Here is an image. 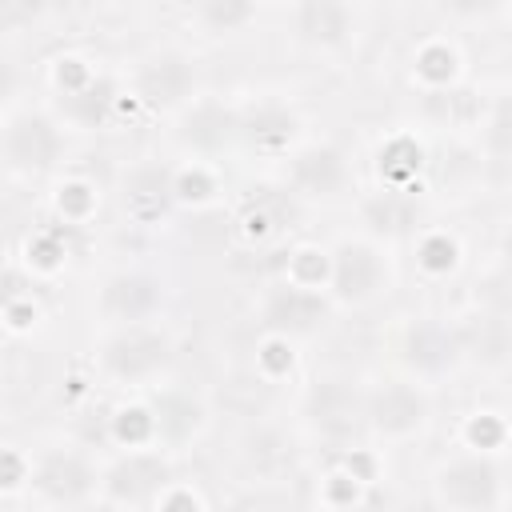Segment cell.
Segmentation results:
<instances>
[{"label":"cell","instance_id":"obj_23","mask_svg":"<svg viewBox=\"0 0 512 512\" xmlns=\"http://www.w3.org/2000/svg\"><path fill=\"white\" fill-rule=\"evenodd\" d=\"M0 4H4V20H8V24H16V20L32 16L40 0H0Z\"/></svg>","mask_w":512,"mask_h":512},{"label":"cell","instance_id":"obj_8","mask_svg":"<svg viewBox=\"0 0 512 512\" xmlns=\"http://www.w3.org/2000/svg\"><path fill=\"white\" fill-rule=\"evenodd\" d=\"M300 32L308 40H320V44H332L348 32V12L340 0H304L300 4Z\"/></svg>","mask_w":512,"mask_h":512},{"label":"cell","instance_id":"obj_24","mask_svg":"<svg viewBox=\"0 0 512 512\" xmlns=\"http://www.w3.org/2000/svg\"><path fill=\"white\" fill-rule=\"evenodd\" d=\"M500 436V428L492 424V420H484V424H472V440H480V444H492Z\"/></svg>","mask_w":512,"mask_h":512},{"label":"cell","instance_id":"obj_22","mask_svg":"<svg viewBox=\"0 0 512 512\" xmlns=\"http://www.w3.org/2000/svg\"><path fill=\"white\" fill-rule=\"evenodd\" d=\"M424 260H428L432 268H444V264H452V244H448V240H432V244L424 248Z\"/></svg>","mask_w":512,"mask_h":512},{"label":"cell","instance_id":"obj_7","mask_svg":"<svg viewBox=\"0 0 512 512\" xmlns=\"http://www.w3.org/2000/svg\"><path fill=\"white\" fill-rule=\"evenodd\" d=\"M164 464L160 460H152V456H132V460H124L116 472H112V496H120V500H144L156 484H164Z\"/></svg>","mask_w":512,"mask_h":512},{"label":"cell","instance_id":"obj_17","mask_svg":"<svg viewBox=\"0 0 512 512\" xmlns=\"http://www.w3.org/2000/svg\"><path fill=\"white\" fill-rule=\"evenodd\" d=\"M288 128H292V120H288L284 112H276V108H268V112H260V116L252 120V136H256V140H284Z\"/></svg>","mask_w":512,"mask_h":512},{"label":"cell","instance_id":"obj_16","mask_svg":"<svg viewBox=\"0 0 512 512\" xmlns=\"http://www.w3.org/2000/svg\"><path fill=\"white\" fill-rule=\"evenodd\" d=\"M368 216L376 220V228H388V232H400L404 224H412V208L404 200H376L368 204Z\"/></svg>","mask_w":512,"mask_h":512},{"label":"cell","instance_id":"obj_14","mask_svg":"<svg viewBox=\"0 0 512 512\" xmlns=\"http://www.w3.org/2000/svg\"><path fill=\"white\" fill-rule=\"evenodd\" d=\"M200 12L212 28H236L248 20L252 0H200Z\"/></svg>","mask_w":512,"mask_h":512},{"label":"cell","instance_id":"obj_1","mask_svg":"<svg viewBox=\"0 0 512 512\" xmlns=\"http://www.w3.org/2000/svg\"><path fill=\"white\" fill-rule=\"evenodd\" d=\"M164 356H168V344L156 332H128V336L112 340V348H108V364L120 376H144V372L160 368Z\"/></svg>","mask_w":512,"mask_h":512},{"label":"cell","instance_id":"obj_21","mask_svg":"<svg viewBox=\"0 0 512 512\" xmlns=\"http://www.w3.org/2000/svg\"><path fill=\"white\" fill-rule=\"evenodd\" d=\"M424 72H428V76H448V72H452V56H448L444 48L424 52Z\"/></svg>","mask_w":512,"mask_h":512},{"label":"cell","instance_id":"obj_4","mask_svg":"<svg viewBox=\"0 0 512 512\" xmlns=\"http://www.w3.org/2000/svg\"><path fill=\"white\" fill-rule=\"evenodd\" d=\"M188 84H192V72H188V64L176 60V56H164V60L148 64L144 76H140V92H144L148 100H156V104L180 100V96L188 92Z\"/></svg>","mask_w":512,"mask_h":512},{"label":"cell","instance_id":"obj_15","mask_svg":"<svg viewBox=\"0 0 512 512\" xmlns=\"http://www.w3.org/2000/svg\"><path fill=\"white\" fill-rule=\"evenodd\" d=\"M188 136L196 144H220L228 136V116L220 108H200L192 120H188Z\"/></svg>","mask_w":512,"mask_h":512},{"label":"cell","instance_id":"obj_10","mask_svg":"<svg viewBox=\"0 0 512 512\" xmlns=\"http://www.w3.org/2000/svg\"><path fill=\"white\" fill-rule=\"evenodd\" d=\"M40 488L56 500H76L84 488H88V472L76 456H52L44 468H40Z\"/></svg>","mask_w":512,"mask_h":512},{"label":"cell","instance_id":"obj_6","mask_svg":"<svg viewBox=\"0 0 512 512\" xmlns=\"http://www.w3.org/2000/svg\"><path fill=\"white\" fill-rule=\"evenodd\" d=\"M420 416H424V400H420L416 392H408L404 384H388V388L372 400V420H376L380 428L400 432V428H412Z\"/></svg>","mask_w":512,"mask_h":512},{"label":"cell","instance_id":"obj_2","mask_svg":"<svg viewBox=\"0 0 512 512\" xmlns=\"http://www.w3.org/2000/svg\"><path fill=\"white\" fill-rule=\"evenodd\" d=\"M56 156V132L44 124V120H16L12 132H8V160L16 168H44L48 160Z\"/></svg>","mask_w":512,"mask_h":512},{"label":"cell","instance_id":"obj_26","mask_svg":"<svg viewBox=\"0 0 512 512\" xmlns=\"http://www.w3.org/2000/svg\"><path fill=\"white\" fill-rule=\"evenodd\" d=\"M84 204H88L84 188H68V208H84Z\"/></svg>","mask_w":512,"mask_h":512},{"label":"cell","instance_id":"obj_27","mask_svg":"<svg viewBox=\"0 0 512 512\" xmlns=\"http://www.w3.org/2000/svg\"><path fill=\"white\" fill-rule=\"evenodd\" d=\"M300 272H304V276H320V272H324V264H316V260H308V256H304V260H300Z\"/></svg>","mask_w":512,"mask_h":512},{"label":"cell","instance_id":"obj_3","mask_svg":"<svg viewBox=\"0 0 512 512\" xmlns=\"http://www.w3.org/2000/svg\"><path fill=\"white\" fill-rule=\"evenodd\" d=\"M440 488L452 504H492L496 500V472L480 460H464L440 476Z\"/></svg>","mask_w":512,"mask_h":512},{"label":"cell","instance_id":"obj_12","mask_svg":"<svg viewBox=\"0 0 512 512\" xmlns=\"http://www.w3.org/2000/svg\"><path fill=\"white\" fill-rule=\"evenodd\" d=\"M152 304H156V284H152V280L128 276V280H116V284L108 288V308L120 312V316H128V320L144 316Z\"/></svg>","mask_w":512,"mask_h":512},{"label":"cell","instance_id":"obj_29","mask_svg":"<svg viewBox=\"0 0 512 512\" xmlns=\"http://www.w3.org/2000/svg\"><path fill=\"white\" fill-rule=\"evenodd\" d=\"M456 8H480V4H488V0H452Z\"/></svg>","mask_w":512,"mask_h":512},{"label":"cell","instance_id":"obj_13","mask_svg":"<svg viewBox=\"0 0 512 512\" xmlns=\"http://www.w3.org/2000/svg\"><path fill=\"white\" fill-rule=\"evenodd\" d=\"M408 356L416 360V364H424V368H440L448 356H452V336L444 332V328H436V324H424L420 332H412V340H408Z\"/></svg>","mask_w":512,"mask_h":512},{"label":"cell","instance_id":"obj_5","mask_svg":"<svg viewBox=\"0 0 512 512\" xmlns=\"http://www.w3.org/2000/svg\"><path fill=\"white\" fill-rule=\"evenodd\" d=\"M320 316H324V304H320L312 292H300V288L276 292L272 304H268V324H272V328L304 332V328H312Z\"/></svg>","mask_w":512,"mask_h":512},{"label":"cell","instance_id":"obj_19","mask_svg":"<svg viewBox=\"0 0 512 512\" xmlns=\"http://www.w3.org/2000/svg\"><path fill=\"white\" fill-rule=\"evenodd\" d=\"M384 160H388L384 168H388L392 176H404L408 168H416V160H420V152H416L412 144H392V148L384 152Z\"/></svg>","mask_w":512,"mask_h":512},{"label":"cell","instance_id":"obj_25","mask_svg":"<svg viewBox=\"0 0 512 512\" xmlns=\"http://www.w3.org/2000/svg\"><path fill=\"white\" fill-rule=\"evenodd\" d=\"M204 188H208V180H184V196H204Z\"/></svg>","mask_w":512,"mask_h":512},{"label":"cell","instance_id":"obj_9","mask_svg":"<svg viewBox=\"0 0 512 512\" xmlns=\"http://www.w3.org/2000/svg\"><path fill=\"white\" fill-rule=\"evenodd\" d=\"M380 268H376V256L368 248H344L340 260H336V288L344 296H364L372 284H376Z\"/></svg>","mask_w":512,"mask_h":512},{"label":"cell","instance_id":"obj_18","mask_svg":"<svg viewBox=\"0 0 512 512\" xmlns=\"http://www.w3.org/2000/svg\"><path fill=\"white\" fill-rule=\"evenodd\" d=\"M108 84H96V88H88V92H80L76 100H72V108H76V116L80 120H100V112H104V104H108Z\"/></svg>","mask_w":512,"mask_h":512},{"label":"cell","instance_id":"obj_20","mask_svg":"<svg viewBox=\"0 0 512 512\" xmlns=\"http://www.w3.org/2000/svg\"><path fill=\"white\" fill-rule=\"evenodd\" d=\"M116 432H120L124 440H144V436H148V416H144V412H124L120 424H116Z\"/></svg>","mask_w":512,"mask_h":512},{"label":"cell","instance_id":"obj_11","mask_svg":"<svg viewBox=\"0 0 512 512\" xmlns=\"http://www.w3.org/2000/svg\"><path fill=\"white\" fill-rule=\"evenodd\" d=\"M296 180L308 188V192H332L340 184V160L336 152L328 148H312L296 160Z\"/></svg>","mask_w":512,"mask_h":512},{"label":"cell","instance_id":"obj_28","mask_svg":"<svg viewBox=\"0 0 512 512\" xmlns=\"http://www.w3.org/2000/svg\"><path fill=\"white\" fill-rule=\"evenodd\" d=\"M80 76H84V72H80L76 64H68V68L60 72V80H68V84H80Z\"/></svg>","mask_w":512,"mask_h":512}]
</instances>
